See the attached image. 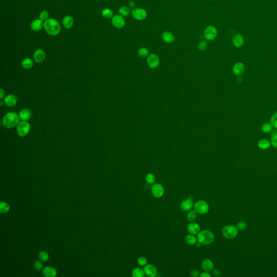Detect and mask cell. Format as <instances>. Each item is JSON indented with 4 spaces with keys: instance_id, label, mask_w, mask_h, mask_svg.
<instances>
[{
    "instance_id": "6da1fadb",
    "label": "cell",
    "mask_w": 277,
    "mask_h": 277,
    "mask_svg": "<svg viewBox=\"0 0 277 277\" xmlns=\"http://www.w3.org/2000/svg\"><path fill=\"white\" fill-rule=\"evenodd\" d=\"M43 28L50 36H56L61 31V26L59 22L54 18H48L45 21Z\"/></svg>"
},
{
    "instance_id": "7a4b0ae2",
    "label": "cell",
    "mask_w": 277,
    "mask_h": 277,
    "mask_svg": "<svg viewBox=\"0 0 277 277\" xmlns=\"http://www.w3.org/2000/svg\"><path fill=\"white\" fill-rule=\"evenodd\" d=\"M20 119L19 116L16 113L9 112L4 116L1 122L5 128L10 129L18 125Z\"/></svg>"
},
{
    "instance_id": "3957f363",
    "label": "cell",
    "mask_w": 277,
    "mask_h": 277,
    "mask_svg": "<svg viewBox=\"0 0 277 277\" xmlns=\"http://www.w3.org/2000/svg\"><path fill=\"white\" fill-rule=\"evenodd\" d=\"M198 242L203 245H208L214 241V236L212 232L208 230H203L197 234Z\"/></svg>"
},
{
    "instance_id": "277c9868",
    "label": "cell",
    "mask_w": 277,
    "mask_h": 277,
    "mask_svg": "<svg viewBox=\"0 0 277 277\" xmlns=\"http://www.w3.org/2000/svg\"><path fill=\"white\" fill-rule=\"evenodd\" d=\"M239 230L233 225H227L222 229V234L225 238L233 239L238 236Z\"/></svg>"
},
{
    "instance_id": "5b68a950",
    "label": "cell",
    "mask_w": 277,
    "mask_h": 277,
    "mask_svg": "<svg viewBox=\"0 0 277 277\" xmlns=\"http://www.w3.org/2000/svg\"><path fill=\"white\" fill-rule=\"evenodd\" d=\"M31 129V126L27 121L20 122L17 125V132L18 136L24 137L28 134Z\"/></svg>"
},
{
    "instance_id": "8992f818",
    "label": "cell",
    "mask_w": 277,
    "mask_h": 277,
    "mask_svg": "<svg viewBox=\"0 0 277 277\" xmlns=\"http://www.w3.org/2000/svg\"><path fill=\"white\" fill-rule=\"evenodd\" d=\"M194 210L199 214H206L209 211V205L206 201L199 200L194 205Z\"/></svg>"
},
{
    "instance_id": "52a82bcc",
    "label": "cell",
    "mask_w": 277,
    "mask_h": 277,
    "mask_svg": "<svg viewBox=\"0 0 277 277\" xmlns=\"http://www.w3.org/2000/svg\"><path fill=\"white\" fill-rule=\"evenodd\" d=\"M218 31L217 29L216 28L213 26H208L207 28L205 29L204 31V37L205 38L207 39V40H214L217 36Z\"/></svg>"
},
{
    "instance_id": "ba28073f",
    "label": "cell",
    "mask_w": 277,
    "mask_h": 277,
    "mask_svg": "<svg viewBox=\"0 0 277 277\" xmlns=\"http://www.w3.org/2000/svg\"><path fill=\"white\" fill-rule=\"evenodd\" d=\"M148 66L152 69L156 68L159 65L160 60L158 56L154 54H152L148 55L147 59Z\"/></svg>"
},
{
    "instance_id": "9c48e42d",
    "label": "cell",
    "mask_w": 277,
    "mask_h": 277,
    "mask_svg": "<svg viewBox=\"0 0 277 277\" xmlns=\"http://www.w3.org/2000/svg\"><path fill=\"white\" fill-rule=\"evenodd\" d=\"M132 15L135 19L139 21L145 20L147 15L146 11L142 8H136L133 9Z\"/></svg>"
},
{
    "instance_id": "30bf717a",
    "label": "cell",
    "mask_w": 277,
    "mask_h": 277,
    "mask_svg": "<svg viewBox=\"0 0 277 277\" xmlns=\"http://www.w3.org/2000/svg\"><path fill=\"white\" fill-rule=\"evenodd\" d=\"M112 23L115 28L120 29L125 26V19L121 15H116L112 18Z\"/></svg>"
},
{
    "instance_id": "8fae6325",
    "label": "cell",
    "mask_w": 277,
    "mask_h": 277,
    "mask_svg": "<svg viewBox=\"0 0 277 277\" xmlns=\"http://www.w3.org/2000/svg\"><path fill=\"white\" fill-rule=\"evenodd\" d=\"M151 192L154 197H161L164 194V188L161 185L156 184L152 186Z\"/></svg>"
},
{
    "instance_id": "7c38bea8",
    "label": "cell",
    "mask_w": 277,
    "mask_h": 277,
    "mask_svg": "<svg viewBox=\"0 0 277 277\" xmlns=\"http://www.w3.org/2000/svg\"><path fill=\"white\" fill-rule=\"evenodd\" d=\"M232 70L236 75L241 76L245 72V67L242 63H237L233 67Z\"/></svg>"
},
{
    "instance_id": "4fadbf2b",
    "label": "cell",
    "mask_w": 277,
    "mask_h": 277,
    "mask_svg": "<svg viewBox=\"0 0 277 277\" xmlns=\"http://www.w3.org/2000/svg\"><path fill=\"white\" fill-rule=\"evenodd\" d=\"M33 56H34L35 61L36 63H42L45 59V52L41 49H38L35 50Z\"/></svg>"
},
{
    "instance_id": "5bb4252c",
    "label": "cell",
    "mask_w": 277,
    "mask_h": 277,
    "mask_svg": "<svg viewBox=\"0 0 277 277\" xmlns=\"http://www.w3.org/2000/svg\"><path fill=\"white\" fill-rule=\"evenodd\" d=\"M232 42L233 45L237 48H240L244 45V38L242 35L236 34L232 38Z\"/></svg>"
},
{
    "instance_id": "9a60e30c",
    "label": "cell",
    "mask_w": 277,
    "mask_h": 277,
    "mask_svg": "<svg viewBox=\"0 0 277 277\" xmlns=\"http://www.w3.org/2000/svg\"><path fill=\"white\" fill-rule=\"evenodd\" d=\"M44 23L40 19H36L31 22V28L33 31H41L43 27Z\"/></svg>"
},
{
    "instance_id": "2e32d148",
    "label": "cell",
    "mask_w": 277,
    "mask_h": 277,
    "mask_svg": "<svg viewBox=\"0 0 277 277\" xmlns=\"http://www.w3.org/2000/svg\"><path fill=\"white\" fill-rule=\"evenodd\" d=\"M145 274L149 277H154L157 273V270L156 267L152 264L146 265L144 268Z\"/></svg>"
},
{
    "instance_id": "e0dca14e",
    "label": "cell",
    "mask_w": 277,
    "mask_h": 277,
    "mask_svg": "<svg viewBox=\"0 0 277 277\" xmlns=\"http://www.w3.org/2000/svg\"><path fill=\"white\" fill-rule=\"evenodd\" d=\"M17 97L14 95H8L4 99V103L9 107H13L17 104Z\"/></svg>"
},
{
    "instance_id": "ac0fdd59",
    "label": "cell",
    "mask_w": 277,
    "mask_h": 277,
    "mask_svg": "<svg viewBox=\"0 0 277 277\" xmlns=\"http://www.w3.org/2000/svg\"><path fill=\"white\" fill-rule=\"evenodd\" d=\"M187 231L191 234H197L200 231V226L197 223H190L187 226Z\"/></svg>"
},
{
    "instance_id": "d6986e66",
    "label": "cell",
    "mask_w": 277,
    "mask_h": 277,
    "mask_svg": "<svg viewBox=\"0 0 277 277\" xmlns=\"http://www.w3.org/2000/svg\"><path fill=\"white\" fill-rule=\"evenodd\" d=\"M193 206V202L190 199H187L183 201L180 204V207L184 211H187L190 210Z\"/></svg>"
},
{
    "instance_id": "ffe728a7",
    "label": "cell",
    "mask_w": 277,
    "mask_h": 277,
    "mask_svg": "<svg viewBox=\"0 0 277 277\" xmlns=\"http://www.w3.org/2000/svg\"><path fill=\"white\" fill-rule=\"evenodd\" d=\"M63 24L65 28L68 29L73 27L74 24V19L70 15H67L63 19Z\"/></svg>"
},
{
    "instance_id": "44dd1931",
    "label": "cell",
    "mask_w": 277,
    "mask_h": 277,
    "mask_svg": "<svg viewBox=\"0 0 277 277\" xmlns=\"http://www.w3.org/2000/svg\"><path fill=\"white\" fill-rule=\"evenodd\" d=\"M18 116L22 121H27L31 117V111L26 108L23 109L20 112Z\"/></svg>"
},
{
    "instance_id": "7402d4cb",
    "label": "cell",
    "mask_w": 277,
    "mask_h": 277,
    "mask_svg": "<svg viewBox=\"0 0 277 277\" xmlns=\"http://www.w3.org/2000/svg\"><path fill=\"white\" fill-rule=\"evenodd\" d=\"M162 38L167 43H171L175 40L174 35L170 31H165L162 35Z\"/></svg>"
},
{
    "instance_id": "603a6c76",
    "label": "cell",
    "mask_w": 277,
    "mask_h": 277,
    "mask_svg": "<svg viewBox=\"0 0 277 277\" xmlns=\"http://www.w3.org/2000/svg\"><path fill=\"white\" fill-rule=\"evenodd\" d=\"M202 267L206 272H210L213 269L214 265L211 260L205 259L202 263Z\"/></svg>"
},
{
    "instance_id": "cb8c5ba5",
    "label": "cell",
    "mask_w": 277,
    "mask_h": 277,
    "mask_svg": "<svg viewBox=\"0 0 277 277\" xmlns=\"http://www.w3.org/2000/svg\"><path fill=\"white\" fill-rule=\"evenodd\" d=\"M57 272L55 269L52 267H46L43 271V274L47 277H54L56 276Z\"/></svg>"
},
{
    "instance_id": "d4e9b609",
    "label": "cell",
    "mask_w": 277,
    "mask_h": 277,
    "mask_svg": "<svg viewBox=\"0 0 277 277\" xmlns=\"http://www.w3.org/2000/svg\"><path fill=\"white\" fill-rule=\"evenodd\" d=\"M271 143L268 140L265 138L260 139L258 142V146L260 149H268L271 146Z\"/></svg>"
},
{
    "instance_id": "484cf974",
    "label": "cell",
    "mask_w": 277,
    "mask_h": 277,
    "mask_svg": "<svg viewBox=\"0 0 277 277\" xmlns=\"http://www.w3.org/2000/svg\"><path fill=\"white\" fill-rule=\"evenodd\" d=\"M34 63L30 58H26L22 61V66L25 69H29L33 66Z\"/></svg>"
},
{
    "instance_id": "4316f807",
    "label": "cell",
    "mask_w": 277,
    "mask_h": 277,
    "mask_svg": "<svg viewBox=\"0 0 277 277\" xmlns=\"http://www.w3.org/2000/svg\"><path fill=\"white\" fill-rule=\"evenodd\" d=\"M145 275L144 270L140 268H135L132 271V276L133 277H143Z\"/></svg>"
},
{
    "instance_id": "83f0119b",
    "label": "cell",
    "mask_w": 277,
    "mask_h": 277,
    "mask_svg": "<svg viewBox=\"0 0 277 277\" xmlns=\"http://www.w3.org/2000/svg\"><path fill=\"white\" fill-rule=\"evenodd\" d=\"M101 14L103 17L106 19H110L113 17V12L110 9H104V10L102 11Z\"/></svg>"
},
{
    "instance_id": "f1b7e54d",
    "label": "cell",
    "mask_w": 277,
    "mask_h": 277,
    "mask_svg": "<svg viewBox=\"0 0 277 277\" xmlns=\"http://www.w3.org/2000/svg\"><path fill=\"white\" fill-rule=\"evenodd\" d=\"M197 238L193 234L188 235L186 236L185 238L186 242L190 245H193L194 244H195L197 243Z\"/></svg>"
},
{
    "instance_id": "f546056e",
    "label": "cell",
    "mask_w": 277,
    "mask_h": 277,
    "mask_svg": "<svg viewBox=\"0 0 277 277\" xmlns=\"http://www.w3.org/2000/svg\"><path fill=\"white\" fill-rule=\"evenodd\" d=\"M119 13L122 16H127L131 13V10L128 7L123 6L120 8Z\"/></svg>"
},
{
    "instance_id": "4dcf8cb0",
    "label": "cell",
    "mask_w": 277,
    "mask_h": 277,
    "mask_svg": "<svg viewBox=\"0 0 277 277\" xmlns=\"http://www.w3.org/2000/svg\"><path fill=\"white\" fill-rule=\"evenodd\" d=\"M272 128H273V127L272 126V125H271L270 123L266 122V123H265L263 125L261 129H262V131H263L264 133H270V132L272 131Z\"/></svg>"
},
{
    "instance_id": "1f68e13d",
    "label": "cell",
    "mask_w": 277,
    "mask_h": 277,
    "mask_svg": "<svg viewBox=\"0 0 277 277\" xmlns=\"http://www.w3.org/2000/svg\"><path fill=\"white\" fill-rule=\"evenodd\" d=\"M9 210V206L6 202H1L0 204V211L1 213H6Z\"/></svg>"
},
{
    "instance_id": "d6a6232c",
    "label": "cell",
    "mask_w": 277,
    "mask_h": 277,
    "mask_svg": "<svg viewBox=\"0 0 277 277\" xmlns=\"http://www.w3.org/2000/svg\"><path fill=\"white\" fill-rule=\"evenodd\" d=\"M146 181L149 184H153L156 181V177L152 173H148L146 176Z\"/></svg>"
},
{
    "instance_id": "836d02e7",
    "label": "cell",
    "mask_w": 277,
    "mask_h": 277,
    "mask_svg": "<svg viewBox=\"0 0 277 277\" xmlns=\"http://www.w3.org/2000/svg\"><path fill=\"white\" fill-rule=\"evenodd\" d=\"M149 52L147 49L145 48H141L138 50V55L141 58H146L148 55Z\"/></svg>"
},
{
    "instance_id": "e575fe53",
    "label": "cell",
    "mask_w": 277,
    "mask_h": 277,
    "mask_svg": "<svg viewBox=\"0 0 277 277\" xmlns=\"http://www.w3.org/2000/svg\"><path fill=\"white\" fill-rule=\"evenodd\" d=\"M270 123L273 128L277 129V111L272 116Z\"/></svg>"
},
{
    "instance_id": "d590c367",
    "label": "cell",
    "mask_w": 277,
    "mask_h": 277,
    "mask_svg": "<svg viewBox=\"0 0 277 277\" xmlns=\"http://www.w3.org/2000/svg\"><path fill=\"white\" fill-rule=\"evenodd\" d=\"M197 217V212L194 211H190V212L188 213L187 215V219L190 221V222H193L196 219Z\"/></svg>"
},
{
    "instance_id": "8d00e7d4",
    "label": "cell",
    "mask_w": 277,
    "mask_h": 277,
    "mask_svg": "<svg viewBox=\"0 0 277 277\" xmlns=\"http://www.w3.org/2000/svg\"><path fill=\"white\" fill-rule=\"evenodd\" d=\"M271 143L272 146H273L274 148H277V132L275 131L272 135V138L271 139Z\"/></svg>"
},
{
    "instance_id": "74e56055",
    "label": "cell",
    "mask_w": 277,
    "mask_h": 277,
    "mask_svg": "<svg viewBox=\"0 0 277 277\" xmlns=\"http://www.w3.org/2000/svg\"><path fill=\"white\" fill-rule=\"evenodd\" d=\"M247 224L245 222H243V221H241V222H239L237 225V228L238 229L239 231H244L245 229H246V228H247Z\"/></svg>"
},
{
    "instance_id": "f35d334b",
    "label": "cell",
    "mask_w": 277,
    "mask_h": 277,
    "mask_svg": "<svg viewBox=\"0 0 277 277\" xmlns=\"http://www.w3.org/2000/svg\"><path fill=\"white\" fill-rule=\"evenodd\" d=\"M49 14L47 11H43L40 14V19L42 21H45L48 19Z\"/></svg>"
},
{
    "instance_id": "ab89813d",
    "label": "cell",
    "mask_w": 277,
    "mask_h": 277,
    "mask_svg": "<svg viewBox=\"0 0 277 277\" xmlns=\"http://www.w3.org/2000/svg\"><path fill=\"white\" fill-rule=\"evenodd\" d=\"M198 49L201 50V51H204L207 47V42L205 41H201L199 42V45H197Z\"/></svg>"
},
{
    "instance_id": "60d3db41",
    "label": "cell",
    "mask_w": 277,
    "mask_h": 277,
    "mask_svg": "<svg viewBox=\"0 0 277 277\" xmlns=\"http://www.w3.org/2000/svg\"><path fill=\"white\" fill-rule=\"evenodd\" d=\"M39 256L42 261H45L47 260L48 259L49 256L48 253L45 252V251H41L39 253Z\"/></svg>"
},
{
    "instance_id": "b9f144b4",
    "label": "cell",
    "mask_w": 277,
    "mask_h": 277,
    "mask_svg": "<svg viewBox=\"0 0 277 277\" xmlns=\"http://www.w3.org/2000/svg\"><path fill=\"white\" fill-rule=\"evenodd\" d=\"M138 262L140 266H145L147 263V260L145 257L141 256L138 260Z\"/></svg>"
},
{
    "instance_id": "7bdbcfd3",
    "label": "cell",
    "mask_w": 277,
    "mask_h": 277,
    "mask_svg": "<svg viewBox=\"0 0 277 277\" xmlns=\"http://www.w3.org/2000/svg\"><path fill=\"white\" fill-rule=\"evenodd\" d=\"M34 267L37 270H41V268H42V265L40 261H36L35 262Z\"/></svg>"
},
{
    "instance_id": "ee69618b",
    "label": "cell",
    "mask_w": 277,
    "mask_h": 277,
    "mask_svg": "<svg viewBox=\"0 0 277 277\" xmlns=\"http://www.w3.org/2000/svg\"><path fill=\"white\" fill-rule=\"evenodd\" d=\"M190 274L193 277H197L199 275V272L198 271L196 270H194L191 271Z\"/></svg>"
},
{
    "instance_id": "f6af8a7d",
    "label": "cell",
    "mask_w": 277,
    "mask_h": 277,
    "mask_svg": "<svg viewBox=\"0 0 277 277\" xmlns=\"http://www.w3.org/2000/svg\"><path fill=\"white\" fill-rule=\"evenodd\" d=\"M200 277H211V275L210 274L208 273V272H204L202 273L201 274V275L200 276Z\"/></svg>"
},
{
    "instance_id": "bcb514c9",
    "label": "cell",
    "mask_w": 277,
    "mask_h": 277,
    "mask_svg": "<svg viewBox=\"0 0 277 277\" xmlns=\"http://www.w3.org/2000/svg\"><path fill=\"white\" fill-rule=\"evenodd\" d=\"M213 274L215 276H219L221 273H220V271L216 268V269H214V270L213 271Z\"/></svg>"
},
{
    "instance_id": "7dc6e473",
    "label": "cell",
    "mask_w": 277,
    "mask_h": 277,
    "mask_svg": "<svg viewBox=\"0 0 277 277\" xmlns=\"http://www.w3.org/2000/svg\"><path fill=\"white\" fill-rule=\"evenodd\" d=\"M4 95H5V92H4V89H3V88H1V97H0V99H3V97H4Z\"/></svg>"
},
{
    "instance_id": "c3c4849f",
    "label": "cell",
    "mask_w": 277,
    "mask_h": 277,
    "mask_svg": "<svg viewBox=\"0 0 277 277\" xmlns=\"http://www.w3.org/2000/svg\"><path fill=\"white\" fill-rule=\"evenodd\" d=\"M200 246H201V244H200V242H197V247H200Z\"/></svg>"
}]
</instances>
